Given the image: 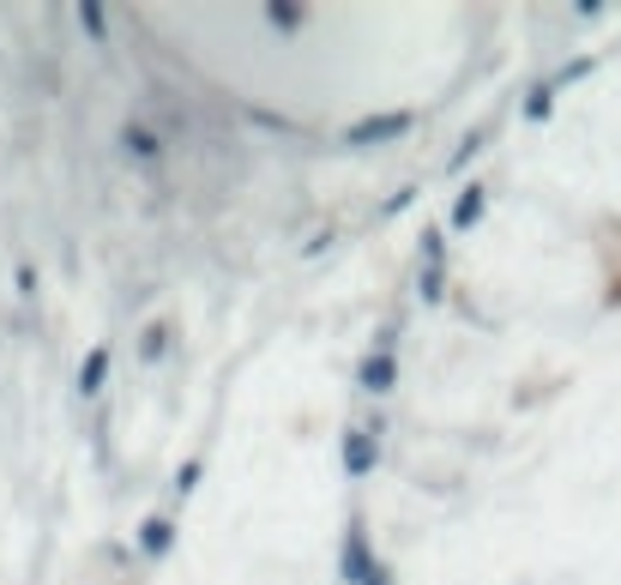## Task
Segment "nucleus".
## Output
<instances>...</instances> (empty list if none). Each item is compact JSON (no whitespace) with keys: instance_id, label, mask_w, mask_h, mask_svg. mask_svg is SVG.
Segmentation results:
<instances>
[{"instance_id":"17","label":"nucleus","mask_w":621,"mask_h":585,"mask_svg":"<svg viewBox=\"0 0 621 585\" xmlns=\"http://www.w3.org/2000/svg\"><path fill=\"white\" fill-rule=\"evenodd\" d=\"M368 585H392V580H387V568H380V573H375V580H368Z\"/></svg>"},{"instance_id":"15","label":"nucleus","mask_w":621,"mask_h":585,"mask_svg":"<svg viewBox=\"0 0 621 585\" xmlns=\"http://www.w3.org/2000/svg\"><path fill=\"white\" fill-rule=\"evenodd\" d=\"M199 471H206V465H199V459H187V465H182V471H175V489H182V495H194V483H199Z\"/></svg>"},{"instance_id":"5","label":"nucleus","mask_w":621,"mask_h":585,"mask_svg":"<svg viewBox=\"0 0 621 585\" xmlns=\"http://www.w3.org/2000/svg\"><path fill=\"white\" fill-rule=\"evenodd\" d=\"M104 380H109V344H92V351H85V363H78V392H85V399H97V392H104Z\"/></svg>"},{"instance_id":"13","label":"nucleus","mask_w":621,"mask_h":585,"mask_svg":"<svg viewBox=\"0 0 621 585\" xmlns=\"http://www.w3.org/2000/svg\"><path fill=\"white\" fill-rule=\"evenodd\" d=\"M440 278H447V272H440V266H423V284H416V296H423L428 308H435V302L447 296V284H440Z\"/></svg>"},{"instance_id":"12","label":"nucleus","mask_w":621,"mask_h":585,"mask_svg":"<svg viewBox=\"0 0 621 585\" xmlns=\"http://www.w3.org/2000/svg\"><path fill=\"white\" fill-rule=\"evenodd\" d=\"M163 351H169V332H163V326H145V339H139V363H157Z\"/></svg>"},{"instance_id":"2","label":"nucleus","mask_w":621,"mask_h":585,"mask_svg":"<svg viewBox=\"0 0 621 585\" xmlns=\"http://www.w3.org/2000/svg\"><path fill=\"white\" fill-rule=\"evenodd\" d=\"M344 585H368L380 573V561H375V549H368V525L363 520H350V532H344Z\"/></svg>"},{"instance_id":"9","label":"nucleus","mask_w":621,"mask_h":585,"mask_svg":"<svg viewBox=\"0 0 621 585\" xmlns=\"http://www.w3.org/2000/svg\"><path fill=\"white\" fill-rule=\"evenodd\" d=\"M121 145H127L133 157H157V145H163V139H157L151 127H139V121H133V127H121Z\"/></svg>"},{"instance_id":"16","label":"nucleus","mask_w":621,"mask_h":585,"mask_svg":"<svg viewBox=\"0 0 621 585\" xmlns=\"http://www.w3.org/2000/svg\"><path fill=\"white\" fill-rule=\"evenodd\" d=\"M483 139H489V133H471V139H465V145H459V151H453V163H471V157L483 151Z\"/></svg>"},{"instance_id":"6","label":"nucleus","mask_w":621,"mask_h":585,"mask_svg":"<svg viewBox=\"0 0 621 585\" xmlns=\"http://www.w3.org/2000/svg\"><path fill=\"white\" fill-rule=\"evenodd\" d=\"M483 206H489V187H483V182H471L465 194L453 199V218H447V230H471V223L483 218Z\"/></svg>"},{"instance_id":"10","label":"nucleus","mask_w":621,"mask_h":585,"mask_svg":"<svg viewBox=\"0 0 621 585\" xmlns=\"http://www.w3.org/2000/svg\"><path fill=\"white\" fill-rule=\"evenodd\" d=\"M78 25H85V37H92V42L109 37V13L97 7V0H85V7H78Z\"/></svg>"},{"instance_id":"1","label":"nucleus","mask_w":621,"mask_h":585,"mask_svg":"<svg viewBox=\"0 0 621 585\" xmlns=\"http://www.w3.org/2000/svg\"><path fill=\"white\" fill-rule=\"evenodd\" d=\"M416 127L411 109H387V115H363L344 127V145L350 151H368V145H387V139H404V133Z\"/></svg>"},{"instance_id":"7","label":"nucleus","mask_w":621,"mask_h":585,"mask_svg":"<svg viewBox=\"0 0 621 585\" xmlns=\"http://www.w3.org/2000/svg\"><path fill=\"white\" fill-rule=\"evenodd\" d=\"M169 544H175V520H163V513H151V520L139 525V549L151 561H163L169 556Z\"/></svg>"},{"instance_id":"8","label":"nucleus","mask_w":621,"mask_h":585,"mask_svg":"<svg viewBox=\"0 0 621 585\" xmlns=\"http://www.w3.org/2000/svg\"><path fill=\"white\" fill-rule=\"evenodd\" d=\"M549 109H556V78L531 85V92H525V109H519V115H525V121H549Z\"/></svg>"},{"instance_id":"11","label":"nucleus","mask_w":621,"mask_h":585,"mask_svg":"<svg viewBox=\"0 0 621 585\" xmlns=\"http://www.w3.org/2000/svg\"><path fill=\"white\" fill-rule=\"evenodd\" d=\"M266 25L284 31V37H296V31H302V7H266Z\"/></svg>"},{"instance_id":"4","label":"nucleus","mask_w":621,"mask_h":585,"mask_svg":"<svg viewBox=\"0 0 621 585\" xmlns=\"http://www.w3.org/2000/svg\"><path fill=\"white\" fill-rule=\"evenodd\" d=\"M380 459V429H350L344 435V471L350 477H368Z\"/></svg>"},{"instance_id":"3","label":"nucleus","mask_w":621,"mask_h":585,"mask_svg":"<svg viewBox=\"0 0 621 585\" xmlns=\"http://www.w3.org/2000/svg\"><path fill=\"white\" fill-rule=\"evenodd\" d=\"M356 380H363V392L387 399V392L399 387V356H392V351H368V356H363V368H356Z\"/></svg>"},{"instance_id":"14","label":"nucleus","mask_w":621,"mask_h":585,"mask_svg":"<svg viewBox=\"0 0 621 585\" xmlns=\"http://www.w3.org/2000/svg\"><path fill=\"white\" fill-rule=\"evenodd\" d=\"M440 254H447V235L428 230V235H423V266H440Z\"/></svg>"}]
</instances>
